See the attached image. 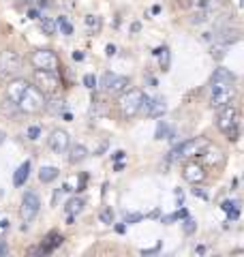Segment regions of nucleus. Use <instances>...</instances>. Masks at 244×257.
<instances>
[{"mask_svg":"<svg viewBox=\"0 0 244 257\" xmlns=\"http://www.w3.org/2000/svg\"><path fill=\"white\" fill-rule=\"evenodd\" d=\"M216 126L229 142L238 140V135H240V109L235 105H231V103L229 105H225V107H221L218 109Z\"/></svg>","mask_w":244,"mask_h":257,"instance_id":"nucleus-1","label":"nucleus"},{"mask_svg":"<svg viewBox=\"0 0 244 257\" xmlns=\"http://www.w3.org/2000/svg\"><path fill=\"white\" fill-rule=\"evenodd\" d=\"M235 88L233 82H223V79H210V107L221 109L225 105H229L233 101Z\"/></svg>","mask_w":244,"mask_h":257,"instance_id":"nucleus-2","label":"nucleus"},{"mask_svg":"<svg viewBox=\"0 0 244 257\" xmlns=\"http://www.w3.org/2000/svg\"><path fill=\"white\" fill-rule=\"evenodd\" d=\"M142 101H144V92L142 90H137V88L129 90L127 88V90L120 94V99H118V109H120L122 118H133V116L140 114Z\"/></svg>","mask_w":244,"mask_h":257,"instance_id":"nucleus-3","label":"nucleus"},{"mask_svg":"<svg viewBox=\"0 0 244 257\" xmlns=\"http://www.w3.org/2000/svg\"><path fill=\"white\" fill-rule=\"evenodd\" d=\"M208 146V140L206 138H193V140H186L182 144L169 152V161H182V159H189V157H197L199 152Z\"/></svg>","mask_w":244,"mask_h":257,"instance_id":"nucleus-4","label":"nucleus"},{"mask_svg":"<svg viewBox=\"0 0 244 257\" xmlns=\"http://www.w3.org/2000/svg\"><path fill=\"white\" fill-rule=\"evenodd\" d=\"M18 107L20 111H24V114H37V111H41L45 107V94L39 90V88L30 86L26 92H24V96L18 101Z\"/></svg>","mask_w":244,"mask_h":257,"instance_id":"nucleus-5","label":"nucleus"},{"mask_svg":"<svg viewBox=\"0 0 244 257\" xmlns=\"http://www.w3.org/2000/svg\"><path fill=\"white\" fill-rule=\"evenodd\" d=\"M41 210V197L37 191H26L22 197V206H20V216L24 225H30L37 219V214Z\"/></svg>","mask_w":244,"mask_h":257,"instance_id":"nucleus-6","label":"nucleus"},{"mask_svg":"<svg viewBox=\"0 0 244 257\" xmlns=\"http://www.w3.org/2000/svg\"><path fill=\"white\" fill-rule=\"evenodd\" d=\"M35 84H37L35 88H39L43 94H50V96H54L62 86L56 71H41V69L35 71Z\"/></svg>","mask_w":244,"mask_h":257,"instance_id":"nucleus-7","label":"nucleus"},{"mask_svg":"<svg viewBox=\"0 0 244 257\" xmlns=\"http://www.w3.org/2000/svg\"><path fill=\"white\" fill-rule=\"evenodd\" d=\"M30 60H32V67L41 69V71H58V67H60L58 56H56V52H52V50H37V52H32Z\"/></svg>","mask_w":244,"mask_h":257,"instance_id":"nucleus-8","label":"nucleus"},{"mask_svg":"<svg viewBox=\"0 0 244 257\" xmlns=\"http://www.w3.org/2000/svg\"><path fill=\"white\" fill-rule=\"evenodd\" d=\"M22 71V56L13 50H7L0 54V75H18Z\"/></svg>","mask_w":244,"mask_h":257,"instance_id":"nucleus-9","label":"nucleus"},{"mask_svg":"<svg viewBox=\"0 0 244 257\" xmlns=\"http://www.w3.org/2000/svg\"><path fill=\"white\" fill-rule=\"evenodd\" d=\"M129 77H125V75H116V73H103V77H101V88L107 94H122L129 88Z\"/></svg>","mask_w":244,"mask_h":257,"instance_id":"nucleus-10","label":"nucleus"},{"mask_svg":"<svg viewBox=\"0 0 244 257\" xmlns=\"http://www.w3.org/2000/svg\"><path fill=\"white\" fill-rule=\"evenodd\" d=\"M142 114H146L148 118H161L163 114L167 111V103L163 96H146L144 94V101H142Z\"/></svg>","mask_w":244,"mask_h":257,"instance_id":"nucleus-11","label":"nucleus"},{"mask_svg":"<svg viewBox=\"0 0 244 257\" xmlns=\"http://www.w3.org/2000/svg\"><path fill=\"white\" fill-rule=\"evenodd\" d=\"M47 144H50V148L56 152V155H64L71 146V135L64 131V128H54V131L50 133Z\"/></svg>","mask_w":244,"mask_h":257,"instance_id":"nucleus-12","label":"nucleus"},{"mask_svg":"<svg viewBox=\"0 0 244 257\" xmlns=\"http://www.w3.org/2000/svg\"><path fill=\"white\" fill-rule=\"evenodd\" d=\"M30 88V84L26 82V79H22V77H15L9 82V86H7V99H9L11 103H15L18 105V101L24 96V92H26Z\"/></svg>","mask_w":244,"mask_h":257,"instance_id":"nucleus-13","label":"nucleus"},{"mask_svg":"<svg viewBox=\"0 0 244 257\" xmlns=\"http://www.w3.org/2000/svg\"><path fill=\"white\" fill-rule=\"evenodd\" d=\"M182 176H184L186 182L199 184V182L206 180V167H203L201 163H189V165H184Z\"/></svg>","mask_w":244,"mask_h":257,"instance_id":"nucleus-14","label":"nucleus"},{"mask_svg":"<svg viewBox=\"0 0 244 257\" xmlns=\"http://www.w3.org/2000/svg\"><path fill=\"white\" fill-rule=\"evenodd\" d=\"M199 157H201L203 163H208V165H221L225 161V152L218 146H210L208 144V146L199 152Z\"/></svg>","mask_w":244,"mask_h":257,"instance_id":"nucleus-15","label":"nucleus"},{"mask_svg":"<svg viewBox=\"0 0 244 257\" xmlns=\"http://www.w3.org/2000/svg\"><path fill=\"white\" fill-rule=\"evenodd\" d=\"M62 240H64V238L58 234V231H52V234H47V236H45L43 244H41V248H39V253H41V255H47V253L56 251V248L62 244Z\"/></svg>","mask_w":244,"mask_h":257,"instance_id":"nucleus-16","label":"nucleus"},{"mask_svg":"<svg viewBox=\"0 0 244 257\" xmlns=\"http://www.w3.org/2000/svg\"><path fill=\"white\" fill-rule=\"evenodd\" d=\"M30 167H32L30 161H24L18 170H15V174H13V184L15 187H24V184H26L28 176H30Z\"/></svg>","mask_w":244,"mask_h":257,"instance_id":"nucleus-17","label":"nucleus"},{"mask_svg":"<svg viewBox=\"0 0 244 257\" xmlns=\"http://www.w3.org/2000/svg\"><path fill=\"white\" fill-rule=\"evenodd\" d=\"M88 157V150L86 146H81V144H75V146H69V163H81Z\"/></svg>","mask_w":244,"mask_h":257,"instance_id":"nucleus-18","label":"nucleus"},{"mask_svg":"<svg viewBox=\"0 0 244 257\" xmlns=\"http://www.w3.org/2000/svg\"><path fill=\"white\" fill-rule=\"evenodd\" d=\"M58 167H52V165H45V167H41L39 170V180L41 182H45V184H50L54 182L56 178H58Z\"/></svg>","mask_w":244,"mask_h":257,"instance_id":"nucleus-19","label":"nucleus"},{"mask_svg":"<svg viewBox=\"0 0 244 257\" xmlns=\"http://www.w3.org/2000/svg\"><path fill=\"white\" fill-rule=\"evenodd\" d=\"M84 206H86V202L81 197H71L67 202V206H64V212L71 214V216H77L81 210H84Z\"/></svg>","mask_w":244,"mask_h":257,"instance_id":"nucleus-20","label":"nucleus"},{"mask_svg":"<svg viewBox=\"0 0 244 257\" xmlns=\"http://www.w3.org/2000/svg\"><path fill=\"white\" fill-rule=\"evenodd\" d=\"M154 138H157V140H172V138H176V135H174L172 126H169L167 122H159L157 133H154Z\"/></svg>","mask_w":244,"mask_h":257,"instance_id":"nucleus-21","label":"nucleus"},{"mask_svg":"<svg viewBox=\"0 0 244 257\" xmlns=\"http://www.w3.org/2000/svg\"><path fill=\"white\" fill-rule=\"evenodd\" d=\"M154 56H159L161 58V69L163 71H167L169 69V47H157V50H154Z\"/></svg>","mask_w":244,"mask_h":257,"instance_id":"nucleus-22","label":"nucleus"},{"mask_svg":"<svg viewBox=\"0 0 244 257\" xmlns=\"http://www.w3.org/2000/svg\"><path fill=\"white\" fill-rule=\"evenodd\" d=\"M84 24H86V28L90 32H99L101 30V18H99V15H86Z\"/></svg>","mask_w":244,"mask_h":257,"instance_id":"nucleus-23","label":"nucleus"},{"mask_svg":"<svg viewBox=\"0 0 244 257\" xmlns=\"http://www.w3.org/2000/svg\"><path fill=\"white\" fill-rule=\"evenodd\" d=\"M56 26L60 28L62 35H67V37H71V35H73V24L69 22V18H64V15H60V18L56 20Z\"/></svg>","mask_w":244,"mask_h":257,"instance_id":"nucleus-24","label":"nucleus"},{"mask_svg":"<svg viewBox=\"0 0 244 257\" xmlns=\"http://www.w3.org/2000/svg\"><path fill=\"white\" fill-rule=\"evenodd\" d=\"M45 107L52 111V114H62L64 109H67V103H64L62 99H52L50 103H45Z\"/></svg>","mask_w":244,"mask_h":257,"instance_id":"nucleus-25","label":"nucleus"},{"mask_svg":"<svg viewBox=\"0 0 244 257\" xmlns=\"http://www.w3.org/2000/svg\"><path fill=\"white\" fill-rule=\"evenodd\" d=\"M39 20H41V30H43L45 35H54L56 28H58V26H56V22H54L52 18H39Z\"/></svg>","mask_w":244,"mask_h":257,"instance_id":"nucleus-26","label":"nucleus"},{"mask_svg":"<svg viewBox=\"0 0 244 257\" xmlns=\"http://www.w3.org/2000/svg\"><path fill=\"white\" fill-rule=\"evenodd\" d=\"M186 5L193 9H212V0H186Z\"/></svg>","mask_w":244,"mask_h":257,"instance_id":"nucleus-27","label":"nucleus"},{"mask_svg":"<svg viewBox=\"0 0 244 257\" xmlns=\"http://www.w3.org/2000/svg\"><path fill=\"white\" fill-rule=\"evenodd\" d=\"M184 216H189V212H186L184 210V208H182V210H178V212H174V214H167V216H163V223H174V221H178V219H184Z\"/></svg>","mask_w":244,"mask_h":257,"instance_id":"nucleus-28","label":"nucleus"},{"mask_svg":"<svg viewBox=\"0 0 244 257\" xmlns=\"http://www.w3.org/2000/svg\"><path fill=\"white\" fill-rule=\"evenodd\" d=\"M99 219H101V223H105V225H111V223H113V212H111V208H103L101 214H99Z\"/></svg>","mask_w":244,"mask_h":257,"instance_id":"nucleus-29","label":"nucleus"},{"mask_svg":"<svg viewBox=\"0 0 244 257\" xmlns=\"http://www.w3.org/2000/svg\"><path fill=\"white\" fill-rule=\"evenodd\" d=\"M26 138H28V140H32V142H37V140L41 138V126H39V124H32V126H28Z\"/></svg>","mask_w":244,"mask_h":257,"instance_id":"nucleus-30","label":"nucleus"},{"mask_svg":"<svg viewBox=\"0 0 244 257\" xmlns=\"http://www.w3.org/2000/svg\"><path fill=\"white\" fill-rule=\"evenodd\" d=\"M182 229H184V234H193V231H195V229H197V223H195L193 219H189V216H184Z\"/></svg>","mask_w":244,"mask_h":257,"instance_id":"nucleus-31","label":"nucleus"},{"mask_svg":"<svg viewBox=\"0 0 244 257\" xmlns=\"http://www.w3.org/2000/svg\"><path fill=\"white\" fill-rule=\"evenodd\" d=\"M225 50H227V45H223V43H216L214 47H212V56L216 60H221L223 56H225Z\"/></svg>","mask_w":244,"mask_h":257,"instance_id":"nucleus-32","label":"nucleus"},{"mask_svg":"<svg viewBox=\"0 0 244 257\" xmlns=\"http://www.w3.org/2000/svg\"><path fill=\"white\" fill-rule=\"evenodd\" d=\"M144 219V214H140V212H131V214H125V223H129V225H131V223H140Z\"/></svg>","mask_w":244,"mask_h":257,"instance_id":"nucleus-33","label":"nucleus"},{"mask_svg":"<svg viewBox=\"0 0 244 257\" xmlns=\"http://www.w3.org/2000/svg\"><path fill=\"white\" fill-rule=\"evenodd\" d=\"M221 208L225 212H229V210H233V208H240V202H235V199H225V202L221 204Z\"/></svg>","mask_w":244,"mask_h":257,"instance_id":"nucleus-34","label":"nucleus"},{"mask_svg":"<svg viewBox=\"0 0 244 257\" xmlns=\"http://www.w3.org/2000/svg\"><path fill=\"white\" fill-rule=\"evenodd\" d=\"M84 86H86V88H90V90H92V88L96 86V77H94L92 73H88V75H84Z\"/></svg>","mask_w":244,"mask_h":257,"instance_id":"nucleus-35","label":"nucleus"},{"mask_svg":"<svg viewBox=\"0 0 244 257\" xmlns=\"http://www.w3.org/2000/svg\"><path fill=\"white\" fill-rule=\"evenodd\" d=\"M193 195H195V197H201V199H208V193L201 191V189H197V187L193 189Z\"/></svg>","mask_w":244,"mask_h":257,"instance_id":"nucleus-36","label":"nucleus"},{"mask_svg":"<svg viewBox=\"0 0 244 257\" xmlns=\"http://www.w3.org/2000/svg\"><path fill=\"white\" fill-rule=\"evenodd\" d=\"M7 253H9V246L5 244V240H0V257L7 255Z\"/></svg>","mask_w":244,"mask_h":257,"instance_id":"nucleus-37","label":"nucleus"},{"mask_svg":"<svg viewBox=\"0 0 244 257\" xmlns=\"http://www.w3.org/2000/svg\"><path fill=\"white\" fill-rule=\"evenodd\" d=\"M111 159H113V161H122V159H125V152H122V150H116V152L111 155Z\"/></svg>","mask_w":244,"mask_h":257,"instance_id":"nucleus-38","label":"nucleus"},{"mask_svg":"<svg viewBox=\"0 0 244 257\" xmlns=\"http://www.w3.org/2000/svg\"><path fill=\"white\" fill-rule=\"evenodd\" d=\"M28 18H30V20H39V18H41V13H39L37 9H30V11H28Z\"/></svg>","mask_w":244,"mask_h":257,"instance_id":"nucleus-39","label":"nucleus"},{"mask_svg":"<svg viewBox=\"0 0 244 257\" xmlns=\"http://www.w3.org/2000/svg\"><path fill=\"white\" fill-rule=\"evenodd\" d=\"M116 231H118V234H125V231H127V225H116Z\"/></svg>","mask_w":244,"mask_h":257,"instance_id":"nucleus-40","label":"nucleus"},{"mask_svg":"<svg viewBox=\"0 0 244 257\" xmlns=\"http://www.w3.org/2000/svg\"><path fill=\"white\" fill-rule=\"evenodd\" d=\"M73 58L79 62V60H84V54H81V52H73Z\"/></svg>","mask_w":244,"mask_h":257,"instance_id":"nucleus-41","label":"nucleus"},{"mask_svg":"<svg viewBox=\"0 0 244 257\" xmlns=\"http://www.w3.org/2000/svg\"><path fill=\"white\" fill-rule=\"evenodd\" d=\"M157 251H159V246H154V248H148V251H146V248H144L142 253H144V255H152V253H157Z\"/></svg>","mask_w":244,"mask_h":257,"instance_id":"nucleus-42","label":"nucleus"},{"mask_svg":"<svg viewBox=\"0 0 244 257\" xmlns=\"http://www.w3.org/2000/svg\"><path fill=\"white\" fill-rule=\"evenodd\" d=\"M116 54V45H107V56H113Z\"/></svg>","mask_w":244,"mask_h":257,"instance_id":"nucleus-43","label":"nucleus"},{"mask_svg":"<svg viewBox=\"0 0 244 257\" xmlns=\"http://www.w3.org/2000/svg\"><path fill=\"white\" fill-rule=\"evenodd\" d=\"M5 140H7V133L3 131V128H0V146H3V144H5Z\"/></svg>","mask_w":244,"mask_h":257,"instance_id":"nucleus-44","label":"nucleus"}]
</instances>
